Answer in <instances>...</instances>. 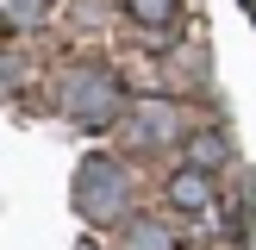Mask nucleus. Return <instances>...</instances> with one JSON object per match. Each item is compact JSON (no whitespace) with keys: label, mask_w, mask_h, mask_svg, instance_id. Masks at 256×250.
Returning a JSON list of instances; mask_svg holds the SVG:
<instances>
[{"label":"nucleus","mask_w":256,"mask_h":250,"mask_svg":"<svg viewBox=\"0 0 256 250\" xmlns=\"http://www.w3.org/2000/svg\"><path fill=\"white\" fill-rule=\"evenodd\" d=\"M132 12H138V19H169L175 0H132Z\"/></svg>","instance_id":"1"}]
</instances>
